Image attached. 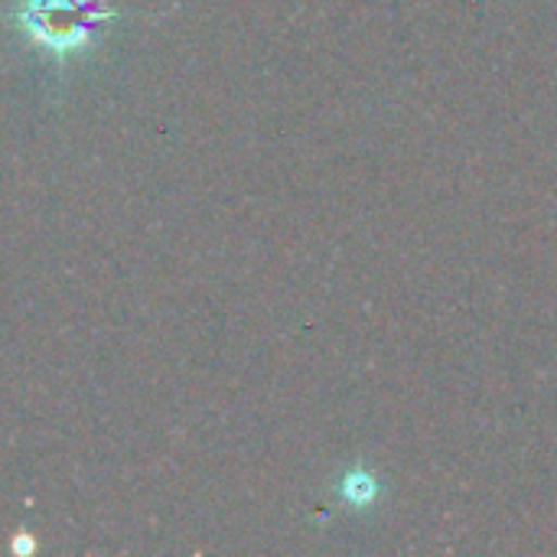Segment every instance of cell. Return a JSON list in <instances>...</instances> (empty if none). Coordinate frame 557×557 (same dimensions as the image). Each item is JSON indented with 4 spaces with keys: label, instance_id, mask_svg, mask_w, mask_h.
Masks as SVG:
<instances>
[{
    "label": "cell",
    "instance_id": "cell-1",
    "mask_svg": "<svg viewBox=\"0 0 557 557\" xmlns=\"http://www.w3.org/2000/svg\"><path fill=\"white\" fill-rule=\"evenodd\" d=\"M114 10L98 0H23L16 10L20 29L42 49L65 59L91 42V29L108 23Z\"/></svg>",
    "mask_w": 557,
    "mask_h": 557
},
{
    "label": "cell",
    "instance_id": "cell-2",
    "mask_svg": "<svg viewBox=\"0 0 557 557\" xmlns=\"http://www.w3.org/2000/svg\"><path fill=\"white\" fill-rule=\"evenodd\" d=\"M339 499L349 509H372L382 499V483L372 470L366 467H352L343 480H339Z\"/></svg>",
    "mask_w": 557,
    "mask_h": 557
}]
</instances>
